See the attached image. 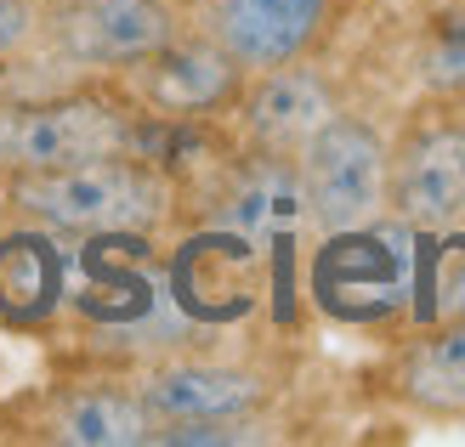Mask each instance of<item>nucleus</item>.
<instances>
[{
	"mask_svg": "<svg viewBox=\"0 0 465 447\" xmlns=\"http://www.w3.org/2000/svg\"><path fill=\"white\" fill-rule=\"evenodd\" d=\"M414 227L381 216L352 232H323L312 255V300L335 323H386L414 295Z\"/></svg>",
	"mask_w": 465,
	"mask_h": 447,
	"instance_id": "f03ea898",
	"label": "nucleus"
},
{
	"mask_svg": "<svg viewBox=\"0 0 465 447\" xmlns=\"http://www.w3.org/2000/svg\"><path fill=\"white\" fill-rule=\"evenodd\" d=\"M193 6H199V0H193Z\"/></svg>",
	"mask_w": 465,
	"mask_h": 447,
	"instance_id": "f3484780",
	"label": "nucleus"
},
{
	"mask_svg": "<svg viewBox=\"0 0 465 447\" xmlns=\"http://www.w3.org/2000/svg\"><path fill=\"white\" fill-rule=\"evenodd\" d=\"M40 34L68 68L125 74L182 34L176 0H40Z\"/></svg>",
	"mask_w": 465,
	"mask_h": 447,
	"instance_id": "423d86ee",
	"label": "nucleus"
},
{
	"mask_svg": "<svg viewBox=\"0 0 465 447\" xmlns=\"http://www.w3.org/2000/svg\"><path fill=\"white\" fill-rule=\"evenodd\" d=\"M335 113H341V91H335L330 74H318L307 57L262 68V74H244V91H239V102H232L244 148L284 153V159H295Z\"/></svg>",
	"mask_w": 465,
	"mask_h": 447,
	"instance_id": "0eeeda50",
	"label": "nucleus"
},
{
	"mask_svg": "<svg viewBox=\"0 0 465 447\" xmlns=\"http://www.w3.org/2000/svg\"><path fill=\"white\" fill-rule=\"evenodd\" d=\"M211 227L244 238L255 255L267 244H284L301 238L312 227L307 216V187H301V164L284 153H255L244 148V159L227 170V181L216 187V209H211Z\"/></svg>",
	"mask_w": 465,
	"mask_h": 447,
	"instance_id": "9d476101",
	"label": "nucleus"
},
{
	"mask_svg": "<svg viewBox=\"0 0 465 447\" xmlns=\"http://www.w3.org/2000/svg\"><path fill=\"white\" fill-rule=\"evenodd\" d=\"M45 436L63 447H148L153 413L136 385H74L45 413Z\"/></svg>",
	"mask_w": 465,
	"mask_h": 447,
	"instance_id": "f8f14e48",
	"label": "nucleus"
},
{
	"mask_svg": "<svg viewBox=\"0 0 465 447\" xmlns=\"http://www.w3.org/2000/svg\"><path fill=\"white\" fill-rule=\"evenodd\" d=\"M120 148H136V113H125L108 97L63 91V97L0 102V176L57 170V164Z\"/></svg>",
	"mask_w": 465,
	"mask_h": 447,
	"instance_id": "20e7f679",
	"label": "nucleus"
},
{
	"mask_svg": "<svg viewBox=\"0 0 465 447\" xmlns=\"http://www.w3.org/2000/svg\"><path fill=\"white\" fill-rule=\"evenodd\" d=\"M143 403L159 425H232V419H262L272 403V385L244 363L216 357H159L143 374Z\"/></svg>",
	"mask_w": 465,
	"mask_h": 447,
	"instance_id": "6e6552de",
	"label": "nucleus"
},
{
	"mask_svg": "<svg viewBox=\"0 0 465 447\" xmlns=\"http://www.w3.org/2000/svg\"><path fill=\"white\" fill-rule=\"evenodd\" d=\"M420 85L443 102H465V6L431 17L420 45Z\"/></svg>",
	"mask_w": 465,
	"mask_h": 447,
	"instance_id": "2eb2a0df",
	"label": "nucleus"
},
{
	"mask_svg": "<svg viewBox=\"0 0 465 447\" xmlns=\"http://www.w3.org/2000/svg\"><path fill=\"white\" fill-rule=\"evenodd\" d=\"M40 40V0H0V63Z\"/></svg>",
	"mask_w": 465,
	"mask_h": 447,
	"instance_id": "dca6fc26",
	"label": "nucleus"
},
{
	"mask_svg": "<svg viewBox=\"0 0 465 447\" xmlns=\"http://www.w3.org/2000/svg\"><path fill=\"white\" fill-rule=\"evenodd\" d=\"M323 17H330V0H199V29L244 74L307 57L323 34Z\"/></svg>",
	"mask_w": 465,
	"mask_h": 447,
	"instance_id": "9b49d317",
	"label": "nucleus"
},
{
	"mask_svg": "<svg viewBox=\"0 0 465 447\" xmlns=\"http://www.w3.org/2000/svg\"><path fill=\"white\" fill-rule=\"evenodd\" d=\"M6 199L23 221L57 232V238H153L176 204L171 176L136 148L6 176Z\"/></svg>",
	"mask_w": 465,
	"mask_h": 447,
	"instance_id": "f257e3e1",
	"label": "nucleus"
},
{
	"mask_svg": "<svg viewBox=\"0 0 465 447\" xmlns=\"http://www.w3.org/2000/svg\"><path fill=\"white\" fill-rule=\"evenodd\" d=\"M0 295L17 317H45L63 295V255L52 249V238L40 232H17L0 249Z\"/></svg>",
	"mask_w": 465,
	"mask_h": 447,
	"instance_id": "4468645a",
	"label": "nucleus"
},
{
	"mask_svg": "<svg viewBox=\"0 0 465 447\" xmlns=\"http://www.w3.org/2000/svg\"><path fill=\"white\" fill-rule=\"evenodd\" d=\"M391 391L414 413L465 419V317L437 323L420 340H409L398 368H391Z\"/></svg>",
	"mask_w": 465,
	"mask_h": 447,
	"instance_id": "ddd939ff",
	"label": "nucleus"
},
{
	"mask_svg": "<svg viewBox=\"0 0 465 447\" xmlns=\"http://www.w3.org/2000/svg\"><path fill=\"white\" fill-rule=\"evenodd\" d=\"M386 159L391 142L363 113H335L307 148L295 153L301 187H307V216L318 232H352L386 216Z\"/></svg>",
	"mask_w": 465,
	"mask_h": 447,
	"instance_id": "39448f33",
	"label": "nucleus"
},
{
	"mask_svg": "<svg viewBox=\"0 0 465 447\" xmlns=\"http://www.w3.org/2000/svg\"><path fill=\"white\" fill-rule=\"evenodd\" d=\"M386 216L414 232L449 238L465 227V108L431 97L414 113L386 159Z\"/></svg>",
	"mask_w": 465,
	"mask_h": 447,
	"instance_id": "7ed1b4c3",
	"label": "nucleus"
},
{
	"mask_svg": "<svg viewBox=\"0 0 465 447\" xmlns=\"http://www.w3.org/2000/svg\"><path fill=\"white\" fill-rule=\"evenodd\" d=\"M125 74H131L136 102L159 113V120H211V113L239 102V91H244V68L204 29L165 40L153 57H143Z\"/></svg>",
	"mask_w": 465,
	"mask_h": 447,
	"instance_id": "1a4fd4ad",
	"label": "nucleus"
}]
</instances>
